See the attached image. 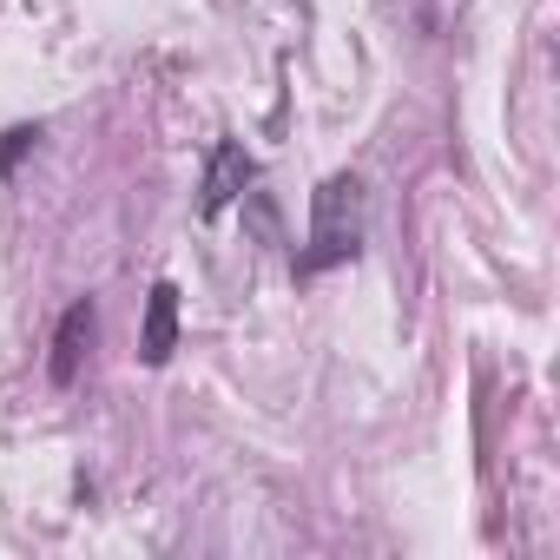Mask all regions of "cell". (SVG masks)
Masks as SVG:
<instances>
[{
  "instance_id": "cell-1",
  "label": "cell",
  "mask_w": 560,
  "mask_h": 560,
  "mask_svg": "<svg viewBox=\"0 0 560 560\" xmlns=\"http://www.w3.org/2000/svg\"><path fill=\"white\" fill-rule=\"evenodd\" d=\"M363 250V178L337 172L311 198V244L298 250V277H324L337 264H357Z\"/></svg>"
},
{
  "instance_id": "cell-5",
  "label": "cell",
  "mask_w": 560,
  "mask_h": 560,
  "mask_svg": "<svg viewBox=\"0 0 560 560\" xmlns=\"http://www.w3.org/2000/svg\"><path fill=\"white\" fill-rule=\"evenodd\" d=\"M34 145H40V126H8V132H0V178H8Z\"/></svg>"
},
{
  "instance_id": "cell-4",
  "label": "cell",
  "mask_w": 560,
  "mask_h": 560,
  "mask_svg": "<svg viewBox=\"0 0 560 560\" xmlns=\"http://www.w3.org/2000/svg\"><path fill=\"white\" fill-rule=\"evenodd\" d=\"M178 350V284L172 277H159V284L145 291V324H139V363L145 370H165Z\"/></svg>"
},
{
  "instance_id": "cell-3",
  "label": "cell",
  "mask_w": 560,
  "mask_h": 560,
  "mask_svg": "<svg viewBox=\"0 0 560 560\" xmlns=\"http://www.w3.org/2000/svg\"><path fill=\"white\" fill-rule=\"evenodd\" d=\"M93 330H100V311H93V298L67 304V317H60V330H54V357H47V376H54V389H73V383H80V363H86V350H93Z\"/></svg>"
},
{
  "instance_id": "cell-2",
  "label": "cell",
  "mask_w": 560,
  "mask_h": 560,
  "mask_svg": "<svg viewBox=\"0 0 560 560\" xmlns=\"http://www.w3.org/2000/svg\"><path fill=\"white\" fill-rule=\"evenodd\" d=\"M257 178V159L237 145V139H218L211 145V159H205V185H198V218H224L237 198H244V185Z\"/></svg>"
}]
</instances>
